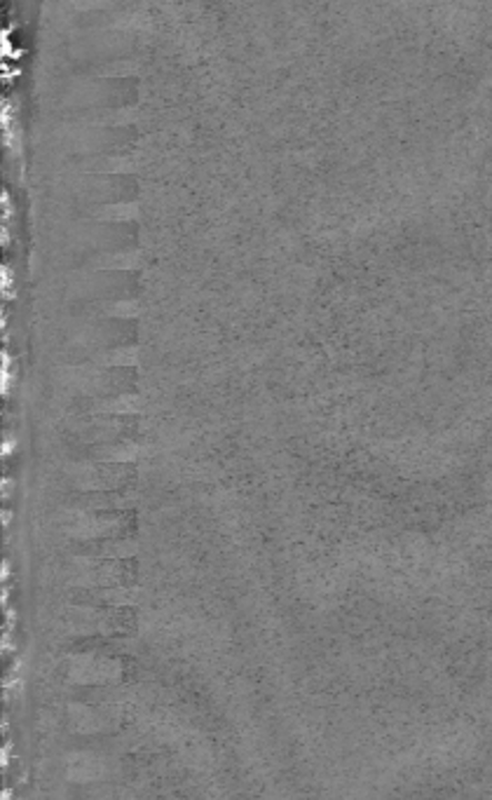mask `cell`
<instances>
[{"instance_id": "obj_1", "label": "cell", "mask_w": 492, "mask_h": 800, "mask_svg": "<svg viewBox=\"0 0 492 800\" xmlns=\"http://www.w3.org/2000/svg\"><path fill=\"white\" fill-rule=\"evenodd\" d=\"M132 462H103L97 458L73 460L67 466V477L76 491H118L134 481Z\"/></svg>"}, {"instance_id": "obj_2", "label": "cell", "mask_w": 492, "mask_h": 800, "mask_svg": "<svg viewBox=\"0 0 492 800\" xmlns=\"http://www.w3.org/2000/svg\"><path fill=\"white\" fill-rule=\"evenodd\" d=\"M61 531L76 542L118 538L130 531V517L120 510H67Z\"/></svg>"}, {"instance_id": "obj_3", "label": "cell", "mask_w": 492, "mask_h": 800, "mask_svg": "<svg viewBox=\"0 0 492 800\" xmlns=\"http://www.w3.org/2000/svg\"><path fill=\"white\" fill-rule=\"evenodd\" d=\"M69 622L78 634H127L134 624V618L122 606L78 603L71 608Z\"/></svg>"}, {"instance_id": "obj_4", "label": "cell", "mask_w": 492, "mask_h": 800, "mask_svg": "<svg viewBox=\"0 0 492 800\" xmlns=\"http://www.w3.org/2000/svg\"><path fill=\"white\" fill-rule=\"evenodd\" d=\"M69 582L73 587H118L132 582V568L127 566V559L76 554L71 561Z\"/></svg>"}, {"instance_id": "obj_5", "label": "cell", "mask_w": 492, "mask_h": 800, "mask_svg": "<svg viewBox=\"0 0 492 800\" xmlns=\"http://www.w3.org/2000/svg\"><path fill=\"white\" fill-rule=\"evenodd\" d=\"M130 376L132 369H109L92 362V367H69L63 371V381L84 397H111L120 394L122 386H130Z\"/></svg>"}, {"instance_id": "obj_6", "label": "cell", "mask_w": 492, "mask_h": 800, "mask_svg": "<svg viewBox=\"0 0 492 800\" xmlns=\"http://www.w3.org/2000/svg\"><path fill=\"white\" fill-rule=\"evenodd\" d=\"M127 416H103V413H88V418L73 420L71 432L76 439L88 441L90 444H103V441H118V439H134L137 426L132 420H124Z\"/></svg>"}, {"instance_id": "obj_7", "label": "cell", "mask_w": 492, "mask_h": 800, "mask_svg": "<svg viewBox=\"0 0 492 800\" xmlns=\"http://www.w3.org/2000/svg\"><path fill=\"white\" fill-rule=\"evenodd\" d=\"M137 493L118 489V491H90L78 493L69 500L67 510H127L132 508Z\"/></svg>"}, {"instance_id": "obj_8", "label": "cell", "mask_w": 492, "mask_h": 800, "mask_svg": "<svg viewBox=\"0 0 492 800\" xmlns=\"http://www.w3.org/2000/svg\"><path fill=\"white\" fill-rule=\"evenodd\" d=\"M137 542L130 536L103 538V540H80L76 554H88L99 559H132L137 557Z\"/></svg>"}, {"instance_id": "obj_9", "label": "cell", "mask_w": 492, "mask_h": 800, "mask_svg": "<svg viewBox=\"0 0 492 800\" xmlns=\"http://www.w3.org/2000/svg\"><path fill=\"white\" fill-rule=\"evenodd\" d=\"M141 399L132 392H120L111 397H88L84 399V413H103V416H134L139 411Z\"/></svg>"}, {"instance_id": "obj_10", "label": "cell", "mask_w": 492, "mask_h": 800, "mask_svg": "<svg viewBox=\"0 0 492 800\" xmlns=\"http://www.w3.org/2000/svg\"><path fill=\"white\" fill-rule=\"evenodd\" d=\"M139 444L134 439L103 441V444H90V458L103 462H137Z\"/></svg>"}, {"instance_id": "obj_11", "label": "cell", "mask_w": 492, "mask_h": 800, "mask_svg": "<svg viewBox=\"0 0 492 800\" xmlns=\"http://www.w3.org/2000/svg\"><path fill=\"white\" fill-rule=\"evenodd\" d=\"M12 449H14V441H12V439H8V447H3V456H8Z\"/></svg>"}]
</instances>
